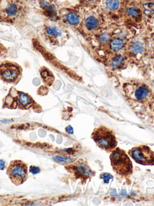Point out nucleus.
<instances>
[{
    "label": "nucleus",
    "instance_id": "obj_24",
    "mask_svg": "<svg viewBox=\"0 0 154 206\" xmlns=\"http://www.w3.org/2000/svg\"><path fill=\"white\" fill-rule=\"evenodd\" d=\"M41 5H42V7H43L44 8L47 9V10L50 11V10H51V9H52L51 6L49 3H47L46 1H43L42 2V3H41Z\"/></svg>",
    "mask_w": 154,
    "mask_h": 206
},
{
    "label": "nucleus",
    "instance_id": "obj_1",
    "mask_svg": "<svg viewBox=\"0 0 154 206\" xmlns=\"http://www.w3.org/2000/svg\"><path fill=\"white\" fill-rule=\"evenodd\" d=\"M110 161L114 172L120 176L127 177L133 172V166L127 153L120 148H115L110 155Z\"/></svg>",
    "mask_w": 154,
    "mask_h": 206
},
{
    "label": "nucleus",
    "instance_id": "obj_16",
    "mask_svg": "<svg viewBox=\"0 0 154 206\" xmlns=\"http://www.w3.org/2000/svg\"><path fill=\"white\" fill-rule=\"evenodd\" d=\"M106 6L110 11H115L119 6V0H107Z\"/></svg>",
    "mask_w": 154,
    "mask_h": 206
},
{
    "label": "nucleus",
    "instance_id": "obj_26",
    "mask_svg": "<svg viewBox=\"0 0 154 206\" xmlns=\"http://www.w3.org/2000/svg\"><path fill=\"white\" fill-rule=\"evenodd\" d=\"M1 47H2V45H1V44H0V48H1Z\"/></svg>",
    "mask_w": 154,
    "mask_h": 206
},
{
    "label": "nucleus",
    "instance_id": "obj_8",
    "mask_svg": "<svg viewBox=\"0 0 154 206\" xmlns=\"http://www.w3.org/2000/svg\"><path fill=\"white\" fill-rule=\"evenodd\" d=\"M149 93V90L144 86L137 87L133 92V96L135 99L138 100H142L145 99Z\"/></svg>",
    "mask_w": 154,
    "mask_h": 206
},
{
    "label": "nucleus",
    "instance_id": "obj_21",
    "mask_svg": "<svg viewBox=\"0 0 154 206\" xmlns=\"http://www.w3.org/2000/svg\"><path fill=\"white\" fill-rule=\"evenodd\" d=\"M54 159H55V160H57V161H59L60 162H63V163H71L72 162V159H70V158H63L62 157H55L54 158Z\"/></svg>",
    "mask_w": 154,
    "mask_h": 206
},
{
    "label": "nucleus",
    "instance_id": "obj_18",
    "mask_svg": "<svg viewBox=\"0 0 154 206\" xmlns=\"http://www.w3.org/2000/svg\"><path fill=\"white\" fill-rule=\"evenodd\" d=\"M123 62V58L121 55L116 56L111 62V65L113 68H118Z\"/></svg>",
    "mask_w": 154,
    "mask_h": 206
},
{
    "label": "nucleus",
    "instance_id": "obj_11",
    "mask_svg": "<svg viewBox=\"0 0 154 206\" xmlns=\"http://www.w3.org/2000/svg\"><path fill=\"white\" fill-rule=\"evenodd\" d=\"M99 22L97 19L94 16H89L85 21V25L88 30H93L98 26Z\"/></svg>",
    "mask_w": 154,
    "mask_h": 206
},
{
    "label": "nucleus",
    "instance_id": "obj_4",
    "mask_svg": "<svg viewBox=\"0 0 154 206\" xmlns=\"http://www.w3.org/2000/svg\"><path fill=\"white\" fill-rule=\"evenodd\" d=\"M7 174L16 186L23 184L28 178L27 165L21 160H13L10 163Z\"/></svg>",
    "mask_w": 154,
    "mask_h": 206
},
{
    "label": "nucleus",
    "instance_id": "obj_19",
    "mask_svg": "<svg viewBox=\"0 0 154 206\" xmlns=\"http://www.w3.org/2000/svg\"><path fill=\"white\" fill-rule=\"evenodd\" d=\"M127 12L133 17H137L140 14V11L136 7H129L127 9Z\"/></svg>",
    "mask_w": 154,
    "mask_h": 206
},
{
    "label": "nucleus",
    "instance_id": "obj_12",
    "mask_svg": "<svg viewBox=\"0 0 154 206\" xmlns=\"http://www.w3.org/2000/svg\"><path fill=\"white\" fill-rule=\"evenodd\" d=\"M66 20L69 24L75 25L80 23V18L78 15L75 13H70L66 16Z\"/></svg>",
    "mask_w": 154,
    "mask_h": 206
},
{
    "label": "nucleus",
    "instance_id": "obj_10",
    "mask_svg": "<svg viewBox=\"0 0 154 206\" xmlns=\"http://www.w3.org/2000/svg\"><path fill=\"white\" fill-rule=\"evenodd\" d=\"M41 75L43 81L46 85L51 86L54 80L53 75L52 73L46 68H42L40 70Z\"/></svg>",
    "mask_w": 154,
    "mask_h": 206
},
{
    "label": "nucleus",
    "instance_id": "obj_14",
    "mask_svg": "<svg viewBox=\"0 0 154 206\" xmlns=\"http://www.w3.org/2000/svg\"><path fill=\"white\" fill-rule=\"evenodd\" d=\"M143 49H144L143 45L140 42H135L134 43L132 44L131 47V51L134 53H136V54L142 53V52L143 51Z\"/></svg>",
    "mask_w": 154,
    "mask_h": 206
},
{
    "label": "nucleus",
    "instance_id": "obj_6",
    "mask_svg": "<svg viewBox=\"0 0 154 206\" xmlns=\"http://www.w3.org/2000/svg\"><path fill=\"white\" fill-rule=\"evenodd\" d=\"M128 154L136 163L144 166L154 165V152L146 145L132 147Z\"/></svg>",
    "mask_w": 154,
    "mask_h": 206
},
{
    "label": "nucleus",
    "instance_id": "obj_2",
    "mask_svg": "<svg viewBox=\"0 0 154 206\" xmlns=\"http://www.w3.org/2000/svg\"><path fill=\"white\" fill-rule=\"evenodd\" d=\"M92 137L98 146L107 152H112L118 145L113 131L104 126L95 128Z\"/></svg>",
    "mask_w": 154,
    "mask_h": 206
},
{
    "label": "nucleus",
    "instance_id": "obj_17",
    "mask_svg": "<svg viewBox=\"0 0 154 206\" xmlns=\"http://www.w3.org/2000/svg\"><path fill=\"white\" fill-rule=\"evenodd\" d=\"M123 42L120 39H116L111 43V48L113 50L118 51L123 47Z\"/></svg>",
    "mask_w": 154,
    "mask_h": 206
},
{
    "label": "nucleus",
    "instance_id": "obj_3",
    "mask_svg": "<svg viewBox=\"0 0 154 206\" xmlns=\"http://www.w3.org/2000/svg\"><path fill=\"white\" fill-rule=\"evenodd\" d=\"M4 104L6 107L9 108L27 109L34 106V101L28 94L15 90L13 92L11 91L9 93Z\"/></svg>",
    "mask_w": 154,
    "mask_h": 206
},
{
    "label": "nucleus",
    "instance_id": "obj_22",
    "mask_svg": "<svg viewBox=\"0 0 154 206\" xmlns=\"http://www.w3.org/2000/svg\"><path fill=\"white\" fill-rule=\"evenodd\" d=\"M30 172L32 174H33L34 175H36V174H38L41 172V169H40V168L38 167L31 166L30 167Z\"/></svg>",
    "mask_w": 154,
    "mask_h": 206
},
{
    "label": "nucleus",
    "instance_id": "obj_20",
    "mask_svg": "<svg viewBox=\"0 0 154 206\" xmlns=\"http://www.w3.org/2000/svg\"><path fill=\"white\" fill-rule=\"evenodd\" d=\"M100 178L101 179H103L105 183L108 184L109 183V180L113 178V176L110 174H102Z\"/></svg>",
    "mask_w": 154,
    "mask_h": 206
},
{
    "label": "nucleus",
    "instance_id": "obj_7",
    "mask_svg": "<svg viewBox=\"0 0 154 206\" xmlns=\"http://www.w3.org/2000/svg\"><path fill=\"white\" fill-rule=\"evenodd\" d=\"M22 70L16 63L4 62L0 65V79L7 83H16L21 78Z\"/></svg>",
    "mask_w": 154,
    "mask_h": 206
},
{
    "label": "nucleus",
    "instance_id": "obj_9",
    "mask_svg": "<svg viewBox=\"0 0 154 206\" xmlns=\"http://www.w3.org/2000/svg\"><path fill=\"white\" fill-rule=\"evenodd\" d=\"M45 35L49 38H58L62 35V31L55 26H49L46 28Z\"/></svg>",
    "mask_w": 154,
    "mask_h": 206
},
{
    "label": "nucleus",
    "instance_id": "obj_13",
    "mask_svg": "<svg viewBox=\"0 0 154 206\" xmlns=\"http://www.w3.org/2000/svg\"><path fill=\"white\" fill-rule=\"evenodd\" d=\"M144 13L148 16H151L154 14V3H148L143 4Z\"/></svg>",
    "mask_w": 154,
    "mask_h": 206
},
{
    "label": "nucleus",
    "instance_id": "obj_5",
    "mask_svg": "<svg viewBox=\"0 0 154 206\" xmlns=\"http://www.w3.org/2000/svg\"><path fill=\"white\" fill-rule=\"evenodd\" d=\"M65 168L73 175L76 180H80L83 184L95 175L94 172L91 169L88 163L82 159L75 162L73 164L66 166Z\"/></svg>",
    "mask_w": 154,
    "mask_h": 206
},
{
    "label": "nucleus",
    "instance_id": "obj_27",
    "mask_svg": "<svg viewBox=\"0 0 154 206\" xmlns=\"http://www.w3.org/2000/svg\"><path fill=\"white\" fill-rule=\"evenodd\" d=\"M89 1H93V0H89Z\"/></svg>",
    "mask_w": 154,
    "mask_h": 206
},
{
    "label": "nucleus",
    "instance_id": "obj_15",
    "mask_svg": "<svg viewBox=\"0 0 154 206\" xmlns=\"http://www.w3.org/2000/svg\"><path fill=\"white\" fill-rule=\"evenodd\" d=\"M18 12V8L15 4H10L6 7V13L10 17L16 16Z\"/></svg>",
    "mask_w": 154,
    "mask_h": 206
},
{
    "label": "nucleus",
    "instance_id": "obj_25",
    "mask_svg": "<svg viewBox=\"0 0 154 206\" xmlns=\"http://www.w3.org/2000/svg\"><path fill=\"white\" fill-rule=\"evenodd\" d=\"M5 162L3 160H0V170H4L5 168Z\"/></svg>",
    "mask_w": 154,
    "mask_h": 206
},
{
    "label": "nucleus",
    "instance_id": "obj_23",
    "mask_svg": "<svg viewBox=\"0 0 154 206\" xmlns=\"http://www.w3.org/2000/svg\"><path fill=\"white\" fill-rule=\"evenodd\" d=\"M109 38H110L109 35L107 33L102 34L100 37V40L102 42H106L109 40Z\"/></svg>",
    "mask_w": 154,
    "mask_h": 206
}]
</instances>
